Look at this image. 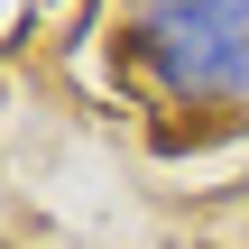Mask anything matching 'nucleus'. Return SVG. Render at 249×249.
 Segmentation results:
<instances>
[{
	"mask_svg": "<svg viewBox=\"0 0 249 249\" xmlns=\"http://www.w3.org/2000/svg\"><path fill=\"white\" fill-rule=\"evenodd\" d=\"M120 65L185 120L249 111V0H120Z\"/></svg>",
	"mask_w": 249,
	"mask_h": 249,
	"instance_id": "f257e3e1",
	"label": "nucleus"
}]
</instances>
